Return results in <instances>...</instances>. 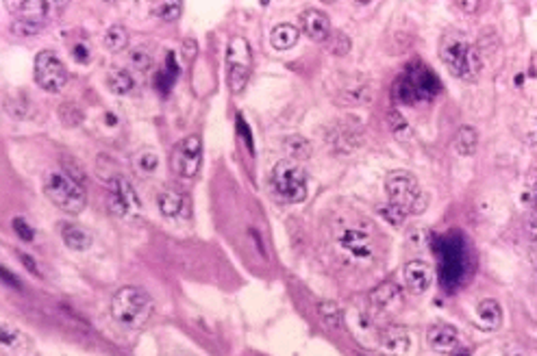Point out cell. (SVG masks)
Returning a JSON list of instances; mask_svg holds the SVG:
<instances>
[{
  "mask_svg": "<svg viewBox=\"0 0 537 356\" xmlns=\"http://www.w3.org/2000/svg\"><path fill=\"white\" fill-rule=\"evenodd\" d=\"M531 137H533V142L537 144V117H535V122H533V128H531Z\"/></svg>",
  "mask_w": 537,
  "mask_h": 356,
  "instance_id": "39",
  "label": "cell"
},
{
  "mask_svg": "<svg viewBox=\"0 0 537 356\" xmlns=\"http://www.w3.org/2000/svg\"><path fill=\"white\" fill-rule=\"evenodd\" d=\"M107 183H109V211L115 217H127V215L139 213V198H137L133 185L124 176L115 174Z\"/></svg>",
  "mask_w": 537,
  "mask_h": 356,
  "instance_id": "9",
  "label": "cell"
},
{
  "mask_svg": "<svg viewBox=\"0 0 537 356\" xmlns=\"http://www.w3.org/2000/svg\"><path fill=\"white\" fill-rule=\"evenodd\" d=\"M250 70H252V52L248 42L237 35L231 37V42L227 46V78L233 94H240L246 87Z\"/></svg>",
  "mask_w": 537,
  "mask_h": 356,
  "instance_id": "6",
  "label": "cell"
},
{
  "mask_svg": "<svg viewBox=\"0 0 537 356\" xmlns=\"http://www.w3.org/2000/svg\"><path fill=\"white\" fill-rule=\"evenodd\" d=\"M298 29L313 42H327V37L331 35V20L320 9H305L298 20Z\"/></svg>",
  "mask_w": 537,
  "mask_h": 356,
  "instance_id": "11",
  "label": "cell"
},
{
  "mask_svg": "<svg viewBox=\"0 0 537 356\" xmlns=\"http://www.w3.org/2000/svg\"><path fill=\"white\" fill-rule=\"evenodd\" d=\"M131 66L137 72H148L152 68V54L146 48H137L131 52Z\"/></svg>",
  "mask_w": 537,
  "mask_h": 356,
  "instance_id": "32",
  "label": "cell"
},
{
  "mask_svg": "<svg viewBox=\"0 0 537 356\" xmlns=\"http://www.w3.org/2000/svg\"><path fill=\"white\" fill-rule=\"evenodd\" d=\"M152 13L157 17L166 20V22H172V20H178L183 13V5L181 3H157L152 5Z\"/></svg>",
  "mask_w": 537,
  "mask_h": 356,
  "instance_id": "29",
  "label": "cell"
},
{
  "mask_svg": "<svg viewBox=\"0 0 537 356\" xmlns=\"http://www.w3.org/2000/svg\"><path fill=\"white\" fill-rule=\"evenodd\" d=\"M324 46H327L329 52H333L337 57H344V54L350 52V37L340 33V31H331V35L327 37Z\"/></svg>",
  "mask_w": 537,
  "mask_h": 356,
  "instance_id": "26",
  "label": "cell"
},
{
  "mask_svg": "<svg viewBox=\"0 0 537 356\" xmlns=\"http://www.w3.org/2000/svg\"><path fill=\"white\" fill-rule=\"evenodd\" d=\"M285 148H287V152L294 156V159H307V156L311 154V144L305 140V137H301V135L287 137Z\"/></svg>",
  "mask_w": 537,
  "mask_h": 356,
  "instance_id": "27",
  "label": "cell"
},
{
  "mask_svg": "<svg viewBox=\"0 0 537 356\" xmlns=\"http://www.w3.org/2000/svg\"><path fill=\"white\" fill-rule=\"evenodd\" d=\"M103 44H105V48H107L109 52H120V50H124L127 44H129V33H127V29H124L122 24L109 27V29L105 31V35H103Z\"/></svg>",
  "mask_w": 537,
  "mask_h": 356,
  "instance_id": "24",
  "label": "cell"
},
{
  "mask_svg": "<svg viewBox=\"0 0 537 356\" xmlns=\"http://www.w3.org/2000/svg\"><path fill=\"white\" fill-rule=\"evenodd\" d=\"M527 232H529L531 239H537V209L529 215V220H527Z\"/></svg>",
  "mask_w": 537,
  "mask_h": 356,
  "instance_id": "37",
  "label": "cell"
},
{
  "mask_svg": "<svg viewBox=\"0 0 537 356\" xmlns=\"http://www.w3.org/2000/svg\"><path fill=\"white\" fill-rule=\"evenodd\" d=\"M364 131L352 122H335L331 128H327V144L335 152H352L361 146Z\"/></svg>",
  "mask_w": 537,
  "mask_h": 356,
  "instance_id": "10",
  "label": "cell"
},
{
  "mask_svg": "<svg viewBox=\"0 0 537 356\" xmlns=\"http://www.w3.org/2000/svg\"><path fill=\"white\" fill-rule=\"evenodd\" d=\"M52 7L55 3H39V0H27V3H15L13 11L17 15L20 22H27V24H35V27H42L46 24V20L52 15Z\"/></svg>",
  "mask_w": 537,
  "mask_h": 356,
  "instance_id": "16",
  "label": "cell"
},
{
  "mask_svg": "<svg viewBox=\"0 0 537 356\" xmlns=\"http://www.w3.org/2000/svg\"><path fill=\"white\" fill-rule=\"evenodd\" d=\"M59 117H62V122L66 126H78L83 122V111L74 103H64L62 107H59Z\"/></svg>",
  "mask_w": 537,
  "mask_h": 356,
  "instance_id": "28",
  "label": "cell"
},
{
  "mask_svg": "<svg viewBox=\"0 0 537 356\" xmlns=\"http://www.w3.org/2000/svg\"><path fill=\"white\" fill-rule=\"evenodd\" d=\"M535 207H537V187H535Z\"/></svg>",
  "mask_w": 537,
  "mask_h": 356,
  "instance_id": "40",
  "label": "cell"
},
{
  "mask_svg": "<svg viewBox=\"0 0 537 356\" xmlns=\"http://www.w3.org/2000/svg\"><path fill=\"white\" fill-rule=\"evenodd\" d=\"M183 209V195L176 189H164L159 193V211H162L166 217H176Z\"/></svg>",
  "mask_w": 537,
  "mask_h": 356,
  "instance_id": "23",
  "label": "cell"
},
{
  "mask_svg": "<svg viewBox=\"0 0 537 356\" xmlns=\"http://www.w3.org/2000/svg\"><path fill=\"white\" fill-rule=\"evenodd\" d=\"M427 339H429V346L440 354H452L457 348H459V341H461L459 330L450 324H435L429 330Z\"/></svg>",
  "mask_w": 537,
  "mask_h": 356,
  "instance_id": "14",
  "label": "cell"
},
{
  "mask_svg": "<svg viewBox=\"0 0 537 356\" xmlns=\"http://www.w3.org/2000/svg\"><path fill=\"white\" fill-rule=\"evenodd\" d=\"M13 230L22 237L24 242H33V237H35V232H33V228L22 220V217H15L13 220Z\"/></svg>",
  "mask_w": 537,
  "mask_h": 356,
  "instance_id": "35",
  "label": "cell"
},
{
  "mask_svg": "<svg viewBox=\"0 0 537 356\" xmlns=\"http://www.w3.org/2000/svg\"><path fill=\"white\" fill-rule=\"evenodd\" d=\"M35 83L44 91H62L68 83V72L64 61L52 50H42L35 57Z\"/></svg>",
  "mask_w": 537,
  "mask_h": 356,
  "instance_id": "7",
  "label": "cell"
},
{
  "mask_svg": "<svg viewBox=\"0 0 537 356\" xmlns=\"http://www.w3.org/2000/svg\"><path fill=\"white\" fill-rule=\"evenodd\" d=\"M476 144H479V135H476V131L472 126H461L459 131H457L454 140H452L454 150L459 152V154H464V156L474 154Z\"/></svg>",
  "mask_w": 537,
  "mask_h": 356,
  "instance_id": "22",
  "label": "cell"
},
{
  "mask_svg": "<svg viewBox=\"0 0 537 356\" xmlns=\"http://www.w3.org/2000/svg\"><path fill=\"white\" fill-rule=\"evenodd\" d=\"M389 126H392L394 137H399V140H407V137L411 135V128H409L407 120H405V117H403L399 111H392V113H389Z\"/></svg>",
  "mask_w": 537,
  "mask_h": 356,
  "instance_id": "31",
  "label": "cell"
},
{
  "mask_svg": "<svg viewBox=\"0 0 537 356\" xmlns=\"http://www.w3.org/2000/svg\"><path fill=\"white\" fill-rule=\"evenodd\" d=\"M381 215L385 217L389 224H394V226H401V224L405 222V217H407V213H405L403 209H399V207L392 205V202H387V205L381 207Z\"/></svg>",
  "mask_w": 537,
  "mask_h": 356,
  "instance_id": "34",
  "label": "cell"
},
{
  "mask_svg": "<svg viewBox=\"0 0 537 356\" xmlns=\"http://www.w3.org/2000/svg\"><path fill=\"white\" fill-rule=\"evenodd\" d=\"M44 193L57 209H62L64 213H70V215L81 213L87 205L83 185L66 172L48 174L44 181Z\"/></svg>",
  "mask_w": 537,
  "mask_h": 356,
  "instance_id": "4",
  "label": "cell"
},
{
  "mask_svg": "<svg viewBox=\"0 0 537 356\" xmlns=\"http://www.w3.org/2000/svg\"><path fill=\"white\" fill-rule=\"evenodd\" d=\"M152 311H155V304L150 300V295L144 289L133 285L115 291L111 300L113 320L127 328H144L152 318Z\"/></svg>",
  "mask_w": 537,
  "mask_h": 356,
  "instance_id": "2",
  "label": "cell"
},
{
  "mask_svg": "<svg viewBox=\"0 0 537 356\" xmlns=\"http://www.w3.org/2000/svg\"><path fill=\"white\" fill-rule=\"evenodd\" d=\"M385 191L392 205H396L399 209H403L407 215H420L429 200H427V193L422 191L417 178L405 170L399 172H389L385 178Z\"/></svg>",
  "mask_w": 537,
  "mask_h": 356,
  "instance_id": "3",
  "label": "cell"
},
{
  "mask_svg": "<svg viewBox=\"0 0 537 356\" xmlns=\"http://www.w3.org/2000/svg\"><path fill=\"white\" fill-rule=\"evenodd\" d=\"M337 242H340V248L344 252H348L350 256H355V259H359V261L372 259L374 248H372L370 237L364 230H359V228H346L344 232H340Z\"/></svg>",
  "mask_w": 537,
  "mask_h": 356,
  "instance_id": "12",
  "label": "cell"
},
{
  "mask_svg": "<svg viewBox=\"0 0 537 356\" xmlns=\"http://www.w3.org/2000/svg\"><path fill=\"white\" fill-rule=\"evenodd\" d=\"M379 350L383 356H403L409 350V332L403 326H387L379 334Z\"/></svg>",
  "mask_w": 537,
  "mask_h": 356,
  "instance_id": "15",
  "label": "cell"
},
{
  "mask_svg": "<svg viewBox=\"0 0 537 356\" xmlns=\"http://www.w3.org/2000/svg\"><path fill=\"white\" fill-rule=\"evenodd\" d=\"M270 185H272L274 195L281 202L298 205V202H303L305 198H307V178H305V172L294 159L278 161L272 168Z\"/></svg>",
  "mask_w": 537,
  "mask_h": 356,
  "instance_id": "5",
  "label": "cell"
},
{
  "mask_svg": "<svg viewBox=\"0 0 537 356\" xmlns=\"http://www.w3.org/2000/svg\"><path fill=\"white\" fill-rule=\"evenodd\" d=\"M62 239L74 252H83L92 246V235L78 224H64L62 226Z\"/></svg>",
  "mask_w": 537,
  "mask_h": 356,
  "instance_id": "21",
  "label": "cell"
},
{
  "mask_svg": "<svg viewBox=\"0 0 537 356\" xmlns=\"http://www.w3.org/2000/svg\"><path fill=\"white\" fill-rule=\"evenodd\" d=\"M403 279H405V285L411 293L420 295V293L429 291V287L433 285V269L424 261H409L405 265Z\"/></svg>",
  "mask_w": 537,
  "mask_h": 356,
  "instance_id": "13",
  "label": "cell"
},
{
  "mask_svg": "<svg viewBox=\"0 0 537 356\" xmlns=\"http://www.w3.org/2000/svg\"><path fill=\"white\" fill-rule=\"evenodd\" d=\"M22 261H24V263H27V265L31 267V272L39 274V272H37V265H35V261H31V259H29V256H27V254H22Z\"/></svg>",
  "mask_w": 537,
  "mask_h": 356,
  "instance_id": "38",
  "label": "cell"
},
{
  "mask_svg": "<svg viewBox=\"0 0 537 356\" xmlns=\"http://www.w3.org/2000/svg\"><path fill=\"white\" fill-rule=\"evenodd\" d=\"M440 59L452 76L464 78V81H476L483 70V61L476 46L457 31H450L442 37Z\"/></svg>",
  "mask_w": 537,
  "mask_h": 356,
  "instance_id": "1",
  "label": "cell"
},
{
  "mask_svg": "<svg viewBox=\"0 0 537 356\" xmlns=\"http://www.w3.org/2000/svg\"><path fill=\"white\" fill-rule=\"evenodd\" d=\"M515 356H520V354H515Z\"/></svg>",
  "mask_w": 537,
  "mask_h": 356,
  "instance_id": "41",
  "label": "cell"
},
{
  "mask_svg": "<svg viewBox=\"0 0 537 356\" xmlns=\"http://www.w3.org/2000/svg\"><path fill=\"white\" fill-rule=\"evenodd\" d=\"M317 309H320V315H322V320H324L327 324L340 326V322H342V311H340V306H337L335 302H322Z\"/></svg>",
  "mask_w": 537,
  "mask_h": 356,
  "instance_id": "33",
  "label": "cell"
},
{
  "mask_svg": "<svg viewBox=\"0 0 537 356\" xmlns=\"http://www.w3.org/2000/svg\"><path fill=\"white\" fill-rule=\"evenodd\" d=\"M298 37H301V29L289 24V22H283V24H278V27L272 29L270 44L276 50H289L298 44Z\"/></svg>",
  "mask_w": 537,
  "mask_h": 356,
  "instance_id": "19",
  "label": "cell"
},
{
  "mask_svg": "<svg viewBox=\"0 0 537 356\" xmlns=\"http://www.w3.org/2000/svg\"><path fill=\"white\" fill-rule=\"evenodd\" d=\"M372 101V89L366 81H355L348 83L342 91H337L335 96V103L342 105V107H357V105H364Z\"/></svg>",
  "mask_w": 537,
  "mask_h": 356,
  "instance_id": "17",
  "label": "cell"
},
{
  "mask_svg": "<svg viewBox=\"0 0 537 356\" xmlns=\"http://www.w3.org/2000/svg\"><path fill=\"white\" fill-rule=\"evenodd\" d=\"M201 159H203V142H201V137H198V135H187V137H183V140L172 148L170 165H172V170L178 176L192 178V176H196L198 168H201Z\"/></svg>",
  "mask_w": 537,
  "mask_h": 356,
  "instance_id": "8",
  "label": "cell"
},
{
  "mask_svg": "<svg viewBox=\"0 0 537 356\" xmlns=\"http://www.w3.org/2000/svg\"><path fill=\"white\" fill-rule=\"evenodd\" d=\"M107 87L115 96H129V94L135 91V78L124 68H111L107 72Z\"/></svg>",
  "mask_w": 537,
  "mask_h": 356,
  "instance_id": "20",
  "label": "cell"
},
{
  "mask_svg": "<svg viewBox=\"0 0 537 356\" xmlns=\"http://www.w3.org/2000/svg\"><path fill=\"white\" fill-rule=\"evenodd\" d=\"M503 322V311L496 300H481L476 304V324L485 330H496Z\"/></svg>",
  "mask_w": 537,
  "mask_h": 356,
  "instance_id": "18",
  "label": "cell"
},
{
  "mask_svg": "<svg viewBox=\"0 0 537 356\" xmlns=\"http://www.w3.org/2000/svg\"><path fill=\"white\" fill-rule=\"evenodd\" d=\"M135 168L144 174H152L159 168V156L152 150H142L139 154H135Z\"/></svg>",
  "mask_w": 537,
  "mask_h": 356,
  "instance_id": "30",
  "label": "cell"
},
{
  "mask_svg": "<svg viewBox=\"0 0 537 356\" xmlns=\"http://www.w3.org/2000/svg\"><path fill=\"white\" fill-rule=\"evenodd\" d=\"M370 300H372V304H376L379 309H387V306H392V304H396L401 300V293H399V289H396L394 285H381L379 289H374L372 291V295H370Z\"/></svg>",
  "mask_w": 537,
  "mask_h": 356,
  "instance_id": "25",
  "label": "cell"
},
{
  "mask_svg": "<svg viewBox=\"0 0 537 356\" xmlns=\"http://www.w3.org/2000/svg\"><path fill=\"white\" fill-rule=\"evenodd\" d=\"M196 54H198L196 39H194V37H185V42H183V61H185V64H192L194 59H196Z\"/></svg>",
  "mask_w": 537,
  "mask_h": 356,
  "instance_id": "36",
  "label": "cell"
}]
</instances>
